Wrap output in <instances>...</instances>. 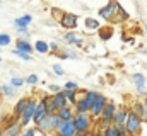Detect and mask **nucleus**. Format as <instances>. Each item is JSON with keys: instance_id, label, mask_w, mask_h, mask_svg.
I'll use <instances>...</instances> for the list:
<instances>
[{"instance_id": "obj_5", "label": "nucleus", "mask_w": 147, "mask_h": 136, "mask_svg": "<svg viewBox=\"0 0 147 136\" xmlns=\"http://www.w3.org/2000/svg\"><path fill=\"white\" fill-rule=\"evenodd\" d=\"M34 107H36V99H34V97H29L26 109H24L22 114L19 116V117H21L19 124H21L22 128H24V126H29V123H31V119H33V114H34Z\"/></svg>"}, {"instance_id": "obj_43", "label": "nucleus", "mask_w": 147, "mask_h": 136, "mask_svg": "<svg viewBox=\"0 0 147 136\" xmlns=\"http://www.w3.org/2000/svg\"><path fill=\"white\" fill-rule=\"evenodd\" d=\"M146 104H147V92H146Z\"/></svg>"}, {"instance_id": "obj_19", "label": "nucleus", "mask_w": 147, "mask_h": 136, "mask_svg": "<svg viewBox=\"0 0 147 136\" xmlns=\"http://www.w3.org/2000/svg\"><path fill=\"white\" fill-rule=\"evenodd\" d=\"M28 101H29V97H22V99H19V101L16 102L14 111H12V114H14L16 117H19V116L22 114V111H24V109H26V105H28Z\"/></svg>"}, {"instance_id": "obj_18", "label": "nucleus", "mask_w": 147, "mask_h": 136, "mask_svg": "<svg viewBox=\"0 0 147 136\" xmlns=\"http://www.w3.org/2000/svg\"><path fill=\"white\" fill-rule=\"evenodd\" d=\"M57 116L60 117V119H70L74 116V107L70 105V104H67V105H63V107H60L58 111H57Z\"/></svg>"}, {"instance_id": "obj_7", "label": "nucleus", "mask_w": 147, "mask_h": 136, "mask_svg": "<svg viewBox=\"0 0 147 136\" xmlns=\"http://www.w3.org/2000/svg\"><path fill=\"white\" fill-rule=\"evenodd\" d=\"M33 22V15L31 14H24V15H21V17H17V19H14V27L17 29V33L19 34H29V24Z\"/></svg>"}, {"instance_id": "obj_14", "label": "nucleus", "mask_w": 147, "mask_h": 136, "mask_svg": "<svg viewBox=\"0 0 147 136\" xmlns=\"http://www.w3.org/2000/svg\"><path fill=\"white\" fill-rule=\"evenodd\" d=\"M63 41H65L67 44H77V46H80V44L84 43V39H82L80 36H77L74 31H67V33L63 34Z\"/></svg>"}, {"instance_id": "obj_15", "label": "nucleus", "mask_w": 147, "mask_h": 136, "mask_svg": "<svg viewBox=\"0 0 147 136\" xmlns=\"http://www.w3.org/2000/svg\"><path fill=\"white\" fill-rule=\"evenodd\" d=\"M21 131H22V126H21L19 121H17V123H14V124H10V126L3 128L2 136H19L21 135Z\"/></svg>"}, {"instance_id": "obj_21", "label": "nucleus", "mask_w": 147, "mask_h": 136, "mask_svg": "<svg viewBox=\"0 0 147 136\" xmlns=\"http://www.w3.org/2000/svg\"><path fill=\"white\" fill-rule=\"evenodd\" d=\"M34 51L39 53V55H46V53H50V46H48V41H45V39H38L36 43H34Z\"/></svg>"}, {"instance_id": "obj_4", "label": "nucleus", "mask_w": 147, "mask_h": 136, "mask_svg": "<svg viewBox=\"0 0 147 136\" xmlns=\"http://www.w3.org/2000/svg\"><path fill=\"white\" fill-rule=\"evenodd\" d=\"M115 111H116V104L108 99L106 104H105V107H103L101 116H99V121H101V124H103V126L113 124V114H115Z\"/></svg>"}, {"instance_id": "obj_16", "label": "nucleus", "mask_w": 147, "mask_h": 136, "mask_svg": "<svg viewBox=\"0 0 147 136\" xmlns=\"http://www.w3.org/2000/svg\"><path fill=\"white\" fill-rule=\"evenodd\" d=\"M16 48L19 49V51H24V53H28V55H31L33 53V44L29 43V41H26V39H22V37H19L17 41H16Z\"/></svg>"}, {"instance_id": "obj_40", "label": "nucleus", "mask_w": 147, "mask_h": 136, "mask_svg": "<svg viewBox=\"0 0 147 136\" xmlns=\"http://www.w3.org/2000/svg\"><path fill=\"white\" fill-rule=\"evenodd\" d=\"M94 136H103V133H94Z\"/></svg>"}, {"instance_id": "obj_11", "label": "nucleus", "mask_w": 147, "mask_h": 136, "mask_svg": "<svg viewBox=\"0 0 147 136\" xmlns=\"http://www.w3.org/2000/svg\"><path fill=\"white\" fill-rule=\"evenodd\" d=\"M132 82H134V85H135V89H137L139 94H146V90H147L146 77H144L142 73H134V75H132Z\"/></svg>"}, {"instance_id": "obj_47", "label": "nucleus", "mask_w": 147, "mask_h": 136, "mask_svg": "<svg viewBox=\"0 0 147 136\" xmlns=\"http://www.w3.org/2000/svg\"><path fill=\"white\" fill-rule=\"evenodd\" d=\"M0 95H2V92H0Z\"/></svg>"}, {"instance_id": "obj_22", "label": "nucleus", "mask_w": 147, "mask_h": 136, "mask_svg": "<svg viewBox=\"0 0 147 136\" xmlns=\"http://www.w3.org/2000/svg\"><path fill=\"white\" fill-rule=\"evenodd\" d=\"M84 26H86V29H89V31H98V29H99V21L94 19V17H86Z\"/></svg>"}, {"instance_id": "obj_3", "label": "nucleus", "mask_w": 147, "mask_h": 136, "mask_svg": "<svg viewBox=\"0 0 147 136\" xmlns=\"http://www.w3.org/2000/svg\"><path fill=\"white\" fill-rule=\"evenodd\" d=\"M72 119L77 131H89L92 123H94V119H92V116L89 112H74Z\"/></svg>"}, {"instance_id": "obj_29", "label": "nucleus", "mask_w": 147, "mask_h": 136, "mask_svg": "<svg viewBox=\"0 0 147 136\" xmlns=\"http://www.w3.org/2000/svg\"><path fill=\"white\" fill-rule=\"evenodd\" d=\"M51 68H53V73H55L57 77H63V75H65V70L62 68V65H60V63H55Z\"/></svg>"}, {"instance_id": "obj_37", "label": "nucleus", "mask_w": 147, "mask_h": 136, "mask_svg": "<svg viewBox=\"0 0 147 136\" xmlns=\"http://www.w3.org/2000/svg\"><path fill=\"white\" fill-rule=\"evenodd\" d=\"M86 136H94V131H91V129H89V131H86Z\"/></svg>"}, {"instance_id": "obj_44", "label": "nucleus", "mask_w": 147, "mask_h": 136, "mask_svg": "<svg viewBox=\"0 0 147 136\" xmlns=\"http://www.w3.org/2000/svg\"><path fill=\"white\" fill-rule=\"evenodd\" d=\"M0 65H2V56H0Z\"/></svg>"}, {"instance_id": "obj_39", "label": "nucleus", "mask_w": 147, "mask_h": 136, "mask_svg": "<svg viewBox=\"0 0 147 136\" xmlns=\"http://www.w3.org/2000/svg\"><path fill=\"white\" fill-rule=\"evenodd\" d=\"M2 133H3V126L0 124V136H2Z\"/></svg>"}, {"instance_id": "obj_30", "label": "nucleus", "mask_w": 147, "mask_h": 136, "mask_svg": "<svg viewBox=\"0 0 147 136\" xmlns=\"http://www.w3.org/2000/svg\"><path fill=\"white\" fill-rule=\"evenodd\" d=\"M63 89H67V90H79V83L74 82V80H69V82H65Z\"/></svg>"}, {"instance_id": "obj_46", "label": "nucleus", "mask_w": 147, "mask_h": 136, "mask_svg": "<svg viewBox=\"0 0 147 136\" xmlns=\"http://www.w3.org/2000/svg\"><path fill=\"white\" fill-rule=\"evenodd\" d=\"M0 5H2V0H0Z\"/></svg>"}, {"instance_id": "obj_13", "label": "nucleus", "mask_w": 147, "mask_h": 136, "mask_svg": "<svg viewBox=\"0 0 147 136\" xmlns=\"http://www.w3.org/2000/svg\"><path fill=\"white\" fill-rule=\"evenodd\" d=\"M134 114H137L142 121H147V104L146 102H135L130 109Z\"/></svg>"}, {"instance_id": "obj_41", "label": "nucleus", "mask_w": 147, "mask_h": 136, "mask_svg": "<svg viewBox=\"0 0 147 136\" xmlns=\"http://www.w3.org/2000/svg\"><path fill=\"white\" fill-rule=\"evenodd\" d=\"M144 29H146V34H147V22H146V26H144Z\"/></svg>"}, {"instance_id": "obj_38", "label": "nucleus", "mask_w": 147, "mask_h": 136, "mask_svg": "<svg viewBox=\"0 0 147 136\" xmlns=\"http://www.w3.org/2000/svg\"><path fill=\"white\" fill-rule=\"evenodd\" d=\"M118 136H130V135H127L125 131H121V133H120V135H118Z\"/></svg>"}, {"instance_id": "obj_9", "label": "nucleus", "mask_w": 147, "mask_h": 136, "mask_svg": "<svg viewBox=\"0 0 147 136\" xmlns=\"http://www.w3.org/2000/svg\"><path fill=\"white\" fill-rule=\"evenodd\" d=\"M118 2H115V0H110L105 7H101L99 10H98V14L105 19V21H111L113 17H115V14H116V9H118Z\"/></svg>"}, {"instance_id": "obj_12", "label": "nucleus", "mask_w": 147, "mask_h": 136, "mask_svg": "<svg viewBox=\"0 0 147 136\" xmlns=\"http://www.w3.org/2000/svg\"><path fill=\"white\" fill-rule=\"evenodd\" d=\"M127 114H128V109L127 107H116V111L113 114V124L115 126H123Z\"/></svg>"}, {"instance_id": "obj_26", "label": "nucleus", "mask_w": 147, "mask_h": 136, "mask_svg": "<svg viewBox=\"0 0 147 136\" xmlns=\"http://www.w3.org/2000/svg\"><path fill=\"white\" fill-rule=\"evenodd\" d=\"M12 43V37L9 33H0V48H5Z\"/></svg>"}, {"instance_id": "obj_45", "label": "nucleus", "mask_w": 147, "mask_h": 136, "mask_svg": "<svg viewBox=\"0 0 147 136\" xmlns=\"http://www.w3.org/2000/svg\"><path fill=\"white\" fill-rule=\"evenodd\" d=\"M146 87H147V77H146Z\"/></svg>"}, {"instance_id": "obj_32", "label": "nucleus", "mask_w": 147, "mask_h": 136, "mask_svg": "<svg viewBox=\"0 0 147 136\" xmlns=\"http://www.w3.org/2000/svg\"><path fill=\"white\" fill-rule=\"evenodd\" d=\"M111 29H108V31H105V33H103V31H99V37H101V39H103V41H108V39H110L111 37Z\"/></svg>"}, {"instance_id": "obj_27", "label": "nucleus", "mask_w": 147, "mask_h": 136, "mask_svg": "<svg viewBox=\"0 0 147 136\" xmlns=\"http://www.w3.org/2000/svg\"><path fill=\"white\" fill-rule=\"evenodd\" d=\"M12 55H14V56H17V58H21V60H24V61H31V60H33V56H31V55H28V53H24V51H19L17 48L12 51Z\"/></svg>"}, {"instance_id": "obj_28", "label": "nucleus", "mask_w": 147, "mask_h": 136, "mask_svg": "<svg viewBox=\"0 0 147 136\" xmlns=\"http://www.w3.org/2000/svg\"><path fill=\"white\" fill-rule=\"evenodd\" d=\"M24 83H26V80H24L22 77H12V78H10V85H12L14 89H21Z\"/></svg>"}, {"instance_id": "obj_23", "label": "nucleus", "mask_w": 147, "mask_h": 136, "mask_svg": "<svg viewBox=\"0 0 147 136\" xmlns=\"http://www.w3.org/2000/svg\"><path fill=\"white\" fill-rule=\"evenodd\" d=\"M62 94H63V97L67 99V102L74 105V102L77 101V90H67V89H62Z\"/></svg>"}, {"instance_id": "obj_42", "label": "nucleus", "mask_w": 147, "mask_h": 136, "mask_svg": "<svg viewBox=\"0 0 147 136\" xmlns=\"http://www.w3.org/2000/svg\"><path fill=\"white\" fill-rule=\"evenodd\" d=\"M51 136H60V135H58V133H55V135H51Z\"/></svg>"}, {"instance_id": "obj_35", "label": "nucleus", "mask_w": 147, "mask_h": 136, "mask_svg": "<svg viewBox=\"0 0 147 136\" xmlns=\"http://www.w3.org/2000/svg\"><path fill=\"white\" fill-rule=\"evenodd\" d=\"M48 90H51V92H53V94H55V92H60V90H62V89H60V87H58V85H55V83H53V85H48Z\"/></svg>"}, {"instance_id": "obj_8", "label": "nucleus", "mask_w": 147, "mask_h": 136, "mask_svg": "<svg viewBox=\"0 0 147 136\" xmlns=\"http://www.w3.org/2000/svg\"><path fill=\"white\" fill-rule=\"evenodd\" d=\"M106 101H108V97H106V95H103V94H98V95H96V99H94L92 105H91V109H89V114L92 116V119H96V117H99V116H101L103 107H105Z\"/></svg>"}, {"instance_id": "obj_31", "label": "nucleus", "mask_w": 147, "mask_h": 136, "mask_svg": "<svg viewBox=\"0 0 147 136\" xmlns=\"http://www.w3.org/2000/svg\"><path fill=\"white\" fill-rule=\"evenodd\" d=\"M26 80V83H29V85H36L38 83V75H34V73H31L28 78H24Z\"/></svg>"}, {"instance_id": "obj_6", "label": "nucleus", "mask_w": 147, "mask_h": 136, "mask_svg": "<svg viewBox=\"0 0 147 136\" xmlns=\"http://www.w3.org/2000/svg\"><path fill=\"white\" fill-rule=\"evenodd\" d=\"M60 26L67 31H75L77 27V22H79V15L77 14H72V12H63L60 15Z\"/></svg>"}, {"instance_id": "obj_34", "label": "nucleus", "mask_w": 147, "mask_h": 136, "mask_svg": "<svg viewBox=\"0 0 147 136\" xmlns=\"http://www.w3.org/2000/svg\"><path fill=\"white\" fill-rule=\"evenodd\" d=\"M48 46H50V51H58V43H48Z\"/></svg>"}, {"instance_id": "obj_17", "label": "nucleus", "mask_w": 147, "mask_h": 136, "mask_svg": "<svg viewBox=\"0 0 147 136\" xmlns=\"http://www.w3.org/2000/svg\"><path fill=\"white\" fill-rule=\"evenodd\" d=\"M51 102H53V105H55V109H57V111H58L60 107H63V105H67V104H69L67 99L63 97L62 90H60V92H55V94L51 95Z\"/></svg>"}, {"instance_id": "obj_36", "label": "nucleus", "mask_w": 147, "mask_h": 136, "mask_svg": "<svg viewBox=\"0 0 147 136\" xmlns=\"http://www.w3.org/2000/svg\"><path fill=\"white\" fill-rule=\"evenodd\" d=\"M51 12H53V14H55V15H57V17H58V19H60V15H62V14H63V12H62V10H60V9H57V7H53V9H51Z\"/></svg>"}, {"instance_id": "obj_33", "label": "nucleus", "mask_w": 147, "mask_h": 136, "mask_svg": "<svg viewBox=\"0 0 147 136\" xmlns=\"http://www.w3.org/2000/svg\"><path fill=\"white\" fill-rule=\"evenodd\" d=\"M34 135H36V129L34 128H28L26 131H21L19 136H34Z\"/></svg>"}, {"instance_id": "obj_2", "label": "nucleus", "mask_w": 147, "mask_h": 136, "mask_svg": "<svg viewBox=\"0 0 147 136\" xmlns=\"http://www.w3.org/2000/svg\"><path fill=\"white\" fill-rule=\"evenodd\" d=\"M142 119L134 114L132 111H128L127 117H125V123H123V128H125V133L130 136H139L140 135V129H142Z\"/></svg>"}, {"instance_id": "obj_25", "label": "nucleus", "mask_w": 147, "mask_h": 136, "mask_svg": "<svg viewBox=\"0 0 147 136\" xmlns=\"http://www.w3.org/2000/svg\"><path fill=\"white\" fill-rule=\"evenodd\" d=\"M0 92H2L5 97H14V95H16V89H14L10 83H7V85H0Z\"/></svg>"}, {"instance_id": "obj_10", "label": "nucleus", "mask_w": 147, "mask_h": 136, "mask_svg": "<svg viewBox=\"0 0 147 136\" xmlns=\"http://www.w3.org/2000/svg\"><path fill=\"white\" fill-rule=\"evenodd\" d=\"M55 133H58L60 136H74L77 133V129H75V124H74V119H65V121H62V124L58 126V129L55 131Z\"/></svg>"}, {"instance_id": "obj_24", "label": "nucleus", "mask_w": 147, "mask_h": 136, "mask_svg": "<svg viewBox=\"0 0 147 136\" xmlns=\"http://www.w3.org/2000/svg\"><path fill=\"white\" fill-rule=\"evenodd\" d=\"M101 133H103V136H118L120 135V129L115 124H108V126H105V129Z\"/></svg>"}, {"instance_id": "obj_1", "label": "nucleus", "mask_w": 147, "mask_h": 136, "mask_svg": "<svg viewBox=\"0 0 147 136\" xmlns=\"http://www.w3.org/2000/svg\"><path fill=\"white\" fill-rule=\"evenodd\" d=\"M62 121H63V119H60V117L57 116V112H53V114H45L34 126H36L41 133H45V135L48 133V135H50V133H55V131L58 129V126L62 124Z\"/></svg>"}, {"instance_id": "obj_20", "label": "nucleus", "mask_w": 147, "mask_h": 136, "mask_svg": "<svg viewBox=\"0 0 147 136\" xmlns=\"http://www.w3.org/2000/svg\"><path fill=\"white\" fill-rule=\"evenodd\" d=\"M45 114H46V111H45V104H43L41 101L36 102V107H34V114H33V119H31V121H33V124H36L38 121H39V119L45 116Z\"/></svg>"}]
</instances>
